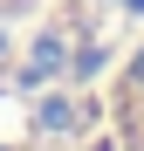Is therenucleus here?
<instances>
[{
    "mask_svg": "<svg viewBox=\"0 0 144 151\" xmlns=\"http://www.w3.org/2000/svg\"><path fill=\"white\" fill-rule=\"evenodd\" d=\"M130 76H137V83H144V55H137V62H130Z\"/></svg>",
    "mask_w": 144,
    "mask_h": 151,
    "instance_id": "2",
    "label": "nucleus"
},
{
    "mask_svg": "<svg viewBox=\"0 0 144 151\" xmlns=\"http://www.w3.org/2000/svg\"><path fill=\"white\" fill-rule=\"evenodd\" d=\"M48 131H76V110L69 103H48Z\"/></svg>",
    "mask_w": 144,
    "mask_h": 151,
    "instance_id": "1",
    "label": "nucleus"
}]
</instances>
